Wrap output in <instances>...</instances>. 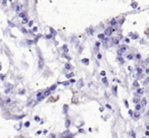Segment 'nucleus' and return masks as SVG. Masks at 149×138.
Masks as SVG:
<instances>
[{
  "label": "nucleus",
  "instance_id": "f257e3e1",
  "mask_svg": "<svg viewBox=\"0 0 149 138\" xmlns=\"http://www.w3.org/2000/svg\"><path fill=\"white\" fill-rule=\"evenodd\" d=\"M72 136H74V134L70 133V131H68V130H66L64 133L61 134V136H60V137H61V138H72Z\"/></svg>",
  "mask_w": 149,
  "mask_h": 138
},
{
  "label": "nucleus",
  "instance_id": "f03ea898",
  "mask_svg": "<svg viewBox=\"0 0 149 138\" xmlns=\"http://www.w3.org/2000/svg\"><path fill=\"white\" fill-rule=\"evenodd\" d=\"M112 33H113V29H112L111 27H107V29L105 30V32H104V34L103 35H105V36H111L112 35Z\"/></svg>",
  "mask_w": 149,
  "mask_h": 138
},
{
  "label": "nucleus",
  "instance_id": "7ed1b4c3",
  "mask_svg": "<svg viewBox=\"0 0 149 138\" xmlns=\"http://www.w3.org/2000/svg\"><path fill=\"white\" fill-rule=\"evenodd\" d=\"M126 51H127V46H122V47H120V50L118 51V54H122Z\"/></svg>",
  "mask_w": 149,
  "mask_h": 138
},
{
  "label": "nucleus",
  "instance_id": "20e7f679",
  "mask_svg": "<svg viewBox=\"0 0 149 138\" xmlns=\"http://www.w3.org/2000/svg\"><path fill=\"white\" fill-rule=\"evenodd\" d=\"M64 126H65L66 129H68V128H70V119L65 120V124H64Z\"/></svg>",
  "mask_w": 149,
  "mask_h": 138
},
{
  "label": "nucleus",
  "instance_id": "39448f33",
  "mask_svg": "<svg viewBox=\"0 0 149 138\" xmlns=\"http://www.w3.org/2000/svg\"><path fill=\"white\" fill-rule=\"evenodd\" d=\"M141 114L139 113V112H135V113H133V117L135 118V119H138V118H140Z\"/></svg>",
  "mask_w": 149,
  "mask_h": 138
},
{
  "label": "nucleus",
  "instance_id": "423d86ee",
  "mask_svg": "<svg viewBox=\"0 0 149 138\" xmlns=\"http://www.w3.org/2000/svg\"><path fill=\"white\" fill-rule=\"evenodd\" d=\"M43 65H44V61L42 60V58H40V59H39V68H40V69H42V68H43Z\"/></svg>",
  "mask_w": 149,
  "mask_h": 138
},
{
  "label": "nucleus",
  "instance_id": "0eeeda50",
  "mask_svg": "<svg viewBox=\"0 0 149 138\" xmlns=\"http://www.w3.org/2000/svg\"><path fill=\"white\" fill-rule=\"evenodd\" d=\"M82 62H83V63H85V65H88V64H89V59L85 58V59L82 60Z\"/></svg>",
  "mask_w": 149,
  "mask_h": 138
},
{
  "label": "nucleus",
  "instance_id": "6e6552de",
  "mask_svg": "<svg viewBox=\"0 0 149 138\" xmlns=\"http://www.w3.org/2000/svg\"><path fill=\"white\" fill-rule=\"evenodd\" d=\"M83 85H84V83H83V81H82V79H81V80H79V82H78V87H79V89H81Z\"/></svg>",
  "mask_w": 149,
  "mask_h": 138
},
{
  "label": "nucleus",
  "instance_id": "1a4fd4ad",
  "mask_svg": "<svg viewBox=\"0 0 149 138\" xmlns=\"http://www.w3.org/2000/svg\"><path fill=\"white\" fill-rule=\"evenodd\" d=\"M68 110V105H64L63 106V114H66V111Z\"/></svg>",
  "mask_w": 149,
  "mask_h": 138
},
{
  "label": "nucleus",
  "instance_id": "9d476101",
  "mask_svg": "<svg viewBox=\"0 0 149 138\" xmlns=\"http://www.w3.org/2000/svg\"><path fill=\"white\" fill-rule=\"evenodd\" d=\"M116 23H116V19H112L111 21H110V25H116Z\"/></svg>",
  "mask_w": 149,
  "mask_h": 138
},
{
  "label": "nucleus",
  "instance_id": "9b49d317",
  "mask_svg": "<svg viewBox=\"0 0 149 138\" xmlns=\"http://www.w3.org/2000/svg\"><path fill=\"white\" fill-rule=\"evenodd\" d=\"M127 58H128L129 60H132V59H134V55H132V54H129V55L127 56Z\"/></svg>",
  "mask_w": 149,
  "mask_h": 138
},
{
  "label": "nucleus",
  "instance_id": "f8f14e48",
  "mask_svg": "<svg viewBox=\"0 0 149 138\" xmlns=\"http://www.w3.org/2000/svg\"><path fill=\"white\" fill-rule=\"evenodd\" d=\"M65 68L70 70V69H72V66H70V63H66V64H65Z\"/></svg>",
  "mask_w": 149,
  "mask_h": 138
},
{
  "label": "nucleus",
  "instance_id": "ddd939ff",
  "mask_svg": "<svg viewBox=\"0 0 149 138\" xmlns=\"http://www.w3.org/2000/svg\"><path fill=\"white\" fill-rule=\"evenodd\" d=\"M143 91H143L142 89H137V93H138L139 95H142V93H143Z\"/></svg>",
  "mask_w": 149,
  "mask_h": 138
},
{
  "label": "nucleus",
  "instance_id": "4468645a",
  "mask_svg": "<svg viewBox=\"0 0 149 138\" xmlns=\"http://www.w3.org/2000/svg\"><path fill=\"white\" fill-rule=\"evenodd\" d=\"M98 38H99L100 40H104V35L103 34H99V35H98Z\"/></svg>",
  "mask_w": 149,
  "mask_h": 138
},
{
  "label": "nucleus",
  "instance_id": "2eb2a0df",
  "mask_svg": "<svg viewBox=\"0 0 149 138\" xmlns=\"http://www.w3.org/2000/svg\"><path fill=\"white\" fill-rule=\"evenodd\" d=\"M137 5H138V3H137V2H132V7H133V8H136Z\"/></svg>",
  "mask_w": 149,
  "mask_h": 138
},
{
  "label": "nucleus",
  "instance_id": "dca6fc26",
  "mask_svg": "<svg viewBox=\"0 0 149 138\" xmlns=\"http://www.w3.org/2000/svg\"><path fill=\"white\" fill-rule=\"evenodd\" d=\"M140 109H141V105H140V104H138V105L136 106V112H138Z\"/></svg>",
  "mask_w": 149,
  "mask_h": 138
},
{
  "label": "nucleus",
  "instance_id": "f3484780",
  "mask_svg": "<svg viewBox=\"0 0 149 138\" xmlns=\"http://www.w3.org/2000/svg\"><path fill=\"white\" fill-rule=\"evenodd\" d=\"M113 93L114 95H118V87H113Z\"/></svg>",
  "mask_w": 149,
  "mask_h": 138
},
{
  "label": "nucleus",
  "instance_id": "a211bd4d",
  "mask_svg": "<svg viewBox=\"0 0 149 138\" xmlns=\"http://www.w3.org/2000/svg\"><path fill=\"white\" fill-rule=\"evenodd\" d=\"M56 89V85L54 84V85H52V87H50V89H49V91H54V89Z\"/></svg>",
  "mask_w": 149,
  "mask_h": 138
},
{
  "label": "nucleus",
  "instance_id": "6ab92c4d",
  "mask_svg": "<svg viewBox=\"0 0 149 138\" xmlns=\"http://www.w3.org/2000/svg\"><path fill=\"white\" fill-rule=\"evenodd\" d=\"M137 71H138V74H141V73L143 72L142 68H138V69H137Z\"/></svg>",
  "mask_w": 149,
  "mask_h": 138
},
{
  "label": "nucleus",
  "instance_id": "aec40b11",
  "mask_svg": "<svg viewBox=\"0 0 149 138\" xmlns=\"http://www.w3.org/2000/svg\"><path fill=\"white\" fill-rule=\"evenodd\" d=\"M19 17H22V19H25V17H26V14H25V13H23V12L19 13Z\"/></svg>",
  "mask_w": 149,
  "mask_h": 138
},
{
  "label": "nucleus",
  "instance_id": "412c9836",
  "mask_svg": "<svg viewBox=\"0 0 149 138\" xmlns=\"http://www.w3.org/2000/svg\"><path fill=\"white\" fill-rule=\"evenodd\" d=\"M102 82L105 83V84H107V79H106L105 77H103V78H102Z\"/></svg>",
  "mask_w": 149,
  "mask_h": 138
},
{
  "label": "nucleus",
  "instance_id": "4be33fe9",
  "mask_svg": "<svg viewBox=\"0 0 149 138\" xmlns=\"http://www.w3.org/2000/svg\"><path fill=\"white\" fill-rule=\"evenodd\" d=\"M22 10V6L21 5H17V11H21Z\"/></svg>",
  "mask_w": 149,
  "mask_h": 138
},
{
  "label": "nucleus",
  "instance_id": "5701e85b",
  "mask_svg": "<svg viewBox=\"0 0 149 138\" xmlns=\"http://www.w3.org/2000/svg\"><path fill=\"white\" fill-rule=\"evenodd\" d=\"M124 103H125V106H126L127 108H129V105H128V101H127V100H125V101H124Z\"/></svg>",
  "mask_w": 149,
  "mask_h": 138
},
{
  "label": "nucleus",
  "instance_id": "b1692460",
  "mask_svg": "<svg viewBox=\"0 0 149 138\" xmlns=\"http://www.w3.org/2000/svg\"><path fill=\"white\" fill-rule=\"evenodd\" d=\"M129 115H130L131 117H133V111L132 110H129Z\"/></svg>",
  "mask_w": 149,
  "mask_h": 138
},
{
  "label": "nucleus",
  "instance_id": "393cba45",
  "mask_svg": "<svg viewBox=\"0 0 149 138\" xmlns=\"http://www.w3.org/2000/svg\"><path fill=\"white\" fill-rule=\"evenodd\" d=\"M132 136H133V138H136V133H135V131H132Z\"/></svg>",
  "mask_w": 149,
  "mask_h": 138
},
{
  "label": "nucleus",
  "instance_id": "a878e982",
  "mask_svg": "<svg viewBox=\"0 0 149 138\" xmlns=\"http://www.w3.org/2000/svg\"><path fill=\"white\" fill-rule=\"evenodd\" d=\"M30 126V122H26L25 123V127H29Z\"/></svg>",
  "mask_w": 149,
  "mask_h": 138
},
{
  "label": "nucleus",
  "instance_id": "bb28decb",
  "mask_svg": "<svg viewBox=\"0 0 149 138\" xmlns=\"http://www.w3.org/2000/svg\"><path fill=\"white\" fill-rule=\"evenodd\" d=\"M97 58H98V59H101V58H102L101 54H97Z\"/></svg>",
  "mask_w": 149,
  "mask_h": 138
},
{
  "label": "nucleus",
  "instance_id": "cd10ccee",
  "mask_svg": "<svg viewBox=\"0 0 149 138\" xmlns=\"http://www.w3.org/2000/svg\"><path fill=\"white\" fill-rule=\"evenodd\" d=\"M105 107L107 108V109H111V106H109V105H108V104H106Z\"/></svg>",
  "mask_w": 149,
  "mask_h": 138
},
{
  "label": "nucleus",
  "instance_id": "c85d7f7f",
  "mask_svg": "<svg viewBox=\"0 0 149 138\" xmlns=\"http://www.w3.org/2000/svg\"><path fill=\"white\" fill-rule=\"evenodd\" d=\"M63 50L64 52H68V49H66V46H63Z\"/></svg>",
  "mask_w": 149,
  "mask_h": 138
},
{
  "label": "nucleus",
  "instance_id": "c756f323",
  "mask_svg": "<svg viewBox=\"0 0 149 138\" xmlns=\"http://www.w3.org/2000/svg\"><path fill=\"white\" fill-rule=\"evenodd\" d=\"M133 85H134V87H138V82H137V81H135L134 84H133Z\"/></svg>",
  "mask_w": 149,
  "mask_h": 138
},
{
  "label": "nucleus",
  "instance_id": "7c9ffc66",
  "mask_svg": "<svg viewBox=\"0 0 149 138\" xmlns=\"http://www.w3.org/2000/svg\"><path fill=\"white\" fill-rule=\"evenodd\" d=\"M50 138H55V134H51V135H50Z\"/></svg>",
  "mask_w": 149,
  "mask_h": 138
},
{
  "label": "nucleus",
  "instance_id": "2f4dec72",
  "mask_svg": "<svg viewBox=\"0 0 149 138\" xmlns=\"http://www.w3.org/2000/svg\"><path fill=\"white\" fill-rule=\"evenodd\" d=\"M33 21H30V23H29V27H32V25H33Z\"/></svg>",
  "mask_w": 149,
  "mask_h": 138
},
{
  "label": "nucleus",
  "instance_id": "473e14b6",
  "mask_svg": "<svg viewBox=\"0 0 149 138\" xmlns=\"http://www.w3.org/2000/svg\"><path fill=\"white\" fill-rule=\"evenodd\" d=\"M137 58H138V59H141V55H140V54H137Z\"/></svg>",
  "mask_w": 149,
  "mask_h": 138
},
{
  "label": "nucleus",
  "instance_id": "72a5a7b5",
  "mask_svg": "<svg viewBox=\"0 0 149 138\" xmlns=\"http://www.w3.org/2000/svg\"><path fill=\"white\" fill-rule=\"evenodd\" d=\"M101 75L102 76H104V75H105V71H101Z\"/></svg>",
  "mask_w": 149,
  "mask_h": 138
},
{
  "label": "nucleus",
  "instance_id": "f704fd0d",
  "mask_svg": "<svg viewBox=\"0 0 149 138\" xmlns=\"http://www.w3.org/2000/svg\"><path fill=\"white\" fill-rule=\"evenodd\" d=\"M35 120H37V121H39V120H40V118L38 117V116H36V117H35Z\"/></svg>",
  "mask_w": 149,
  "mask_h": 138
},
{
  "label": "nucleus",
  "instance_id": "c9c22d12",
  "mask_svg": "<svg viewBox=\"0 0 149 138\" xmlns=\"http://www.w3.org/2000/svg\"><path fill=\"white\" fill-rule=\"evenodd\" d=\"M37 30H38V29H37V27H34V29H33V31H34V32H35V33H36V32H37Z\"/></svg>",
  "mask_w": 149,
  "mask_h": 138
},
{
  "label": "nucleus",
  "instance_id": "e433bc0d",
  "mask_svg": "<svg viewBox=\"0 0 149 138\" xmlns=\"http://www.w3.org/2000/svg\"><path fill=\"white\" fill-rule=\"evenodd\" d=\"M46 38H47V39H50V38H52V36H51V35H48Z\"/></svg>",
  "mask_w": 149,
  "mask_h": 138
},
{
  "label": "nucleus",
  "instance_id": "4c0bfd02",
  "mask_svg": "<svg viewBox=\"0 0 149 138\" xmlns=\"http://www.w3.org/2000/svg\"><path fill=\"white\" fill-rule=\"evenodd\" d=\"M68 83H70V82H68V81H66V82H63V84H64V85H68Z\"/></svg>",
  "mask_w": 149,
  "mask_h": 138
},
{
  "label": "nucleus",
  "instance_id": "58836bf2",
  "mask_svg": "<svg viewBox=\"0 0 149 138\" xmlns=\"http://www.w3.org/2000/svg\"><path fill=\"white\" fill-rule=\"evenodd\" d=\"M99 45H100V43H98L97 42V43H96V47H99Z\"/></svg>",
  "mask_w": 149,
  "mask_h": 138
},
{
  "label": "nucleus",
  "instance_id": "ea45409f",
  "mask_svg": "<svg viewBox=\"0 0 149 138\" xmlns=\"http://www.w3.org/2000/svg\"><path fill=\"white\" fill-rule=\"evenodd\" d=\"M148 131H146V132H145V136H148Z\"/></svg>",
  "mask_w": 149,
  "mask_h": 138
},
{
  "label": "nucleus",
  "instance_id": "a19ab883",
  "mask_svg": "<svg viewBox=\"0 0 149 138\" xmlns=\"http://www.w3.org/2000/svg\"><path fill=\"white\" fill-rule=\"evenodd\" d=\"M0 69H1V66H0Z\"/></svg>",
  "mask_w": 149,
  "mask_h": 138
}]
</instances>
